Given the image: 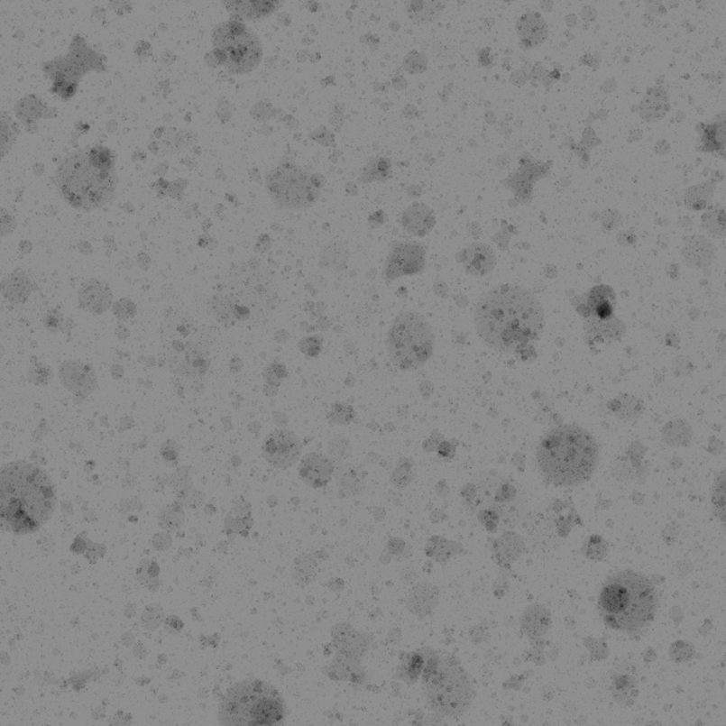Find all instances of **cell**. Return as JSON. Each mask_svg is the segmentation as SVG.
Returning a JSON list of instances; mask_svg holds the SVG:
<instances>
[{"instance_id":"23","label":"cell","mask_w":726,"mask_h":726,"mask_svg":"<svg viewBox=\"0 0 726 726\" xmlns=\"http://www.w3.org/2000/svg\"><path fill=\"white\" fill-rule=\"evenodd\" d=\"M669 111L667 92L661 87L649 88L640 104L639 112L647 122L654 123L664 118Z\"/></svg>"},{"instance_id":"29","label":"cell","mask_w":726,"mask_h":726,"mask_svg":"<svg viewBox=\"0 0 726 726\" xmlns=\"http://www.w3.org/2000/svg\"><path fill=\"white\" fill-rule=\"evenodd\" d=\"M353 409L349 406L335 405L333 407L332 417L336 424H348L353 419Z\"/></svg>"},{"instance_id":"21","label":"cell","mask_w":726,"mask_h":726,"mask_svg":"<svg viewBox=\"0 0 726 726\" xmlns=\"http://www.w3.org/2000/svg\"><path fill=\"white\" fill-rule=\"evenodd\" d=\"M112 302V293L108 287L100 281H87L79 290V303L85 310L101 314L107 310Z\"/></svg>"},{"instance_id":"8","label":"cell","mask_w":726,"mask_h":726,"mask_svg":"<svg viewBox=\"0 0 726 726\" xmlns=\"http://www.w3.org/2000/svg\"><path fill=\"white\" fill-rule=\"evenodd\" d=\"M462 498L471 513L491 510L499 516V529H511L528 515L529 498L512 478L497 473H481L463 488Z\"/></svg>"},{"instance_id":"10","label":"cell","mask_w":726,"mask_h":726,"mask_svg":"<svg viewBox=\"0 0 726 726\" xmlns=\"http://www.w3.org/2000/svg\"><path fill=\"white\" fill-rule=\"evenodd\" d=\"M435 335L430 324L416 311H403L386 335V349L392 363L401 371L419 370L434 354Z\"/></svg>"},{"instance_id":"27","label":"cell","mask_w":726,"mask_h":726,"mask_svg":"<svg viewBox=\"0 0 726 726\" xmlns=\"http://www.w3.org/2000/svg\"><path fill=\"white\" fill-rule=\"evenodd\" d=\"M584 554L591 561H602L608 554L607 541L600 536L590 537L584 547Z\"/></svg>"},{"instance_id":"33","label":"cell","mask_w":726,"mask_h":726,"mask_svg":"<svg viewBox=\"0 0 726 726\" xmlns=\"http://www.w3.org/2000/svg\"><path fill=\"white\" fill-rule=\"evenodd\" d=\"M438 453H440V455L444 456V458H451V456L455 455V448L447 444V442H445V444L441 445L440 449H438Z\"/></svg>"},{"instance_id":"20","label":"cell","mask_w":726,"mask_h":726,"mask_svg":"<svg viewBox=\"0 0 726 726\" xmlns=\"http://www.w3.org/2000/svg\"><path fill=\"white\" fill-rule=\"evenodd\" d=\"M520 41L529 48L543 44L547 39L548 26L539 13L529 12L520 16L516 24Z\"/></svg>"},{"instance_id":"14","label":"cell","mask_w":726,"mask_h":726,"mask_svg":"<svg viewBox=\"0 0 726 726\" xmlns=\"http://www.w3.org/2000/svg\"><path fill=\"white\" fill-rule=\"evenodd\" d=\"M565 506L555 501L554 504L528 513L524 531L531 550L538 554H550L558 548L562 538L565 537L563 529H565L566 524H570L572 519L562 515Z\"/></svg>"},{"instance_id":"12","label":"cell","mask_w":726,"mask_h":726,"mask_svg":"<svg viewBox=\"0 0 726 726\" xmlns=\"http://www.w3.org/2000/svg\"><path fill=\"white\" fill-rule=\"evenodd\" d=\"M215 55L232 74H246L256 69L263 58L260 38L246 24L229 21L214 31Z\"/></svg>"},{"instance_id":"17","label":"cell","mask_w":726,"mask_h":726,"mask_svg":"<svg viewBox=\"0 0 726 726\" xmlns=\"http://www.w3.org/2000/svg\"><path fill=\"white\" fill-rule=\"evenodd\" d=\"M425 265V253L418 244H400L391 251L388 262V274L391 278L398 275L417 274L423 271Z\"/></svg>"},{"instance_id":"9","label":"cell","mask_w":726,"mask_h":726,"mask_svg":"<svg viewBox=\"0 0 726 726\" xmlns=\"http://www.w3.org/2000/svg\"><path fill=\"white\" fill-rule=\"evenodd\" d=\"M285 703L278 690L262 681L237 683L226 692L219 708L225 725L272 726L285 719Z\"/></svg>"},{"instance_id":"24","label":"cell","mask_w":726,"mask_h":726,"mask_svg":"<svg viewBox=\"0 0 726 726\" xmlns=\"http://www.w3.org/2000/svg\"><path fill=\"white\" fill-rule=\"evenodd\" d=\"M401 667L399 669L400 678L402 681L413 685L423 673L425 657L423 654L412 653L403 654L401 657Z\"/></svg>"},{"instance_id":"18","label":"cell","mask_w":726,"mask_h":726,"mask_svg":"<svg viewBox=\"0 0 726 726\" xmlns=\"http://www.w3.org/2000/svg\"><path fill=\"white\" fill-rule=\"evenodd\" d=\"M333 473L335 467L331 460L315 453L304 456L299 466V476L308 486L317 490L327 486L328 482L332 480Z\"/></svg>"},{"instance_id":"22","label":"cell","mask_w":726,"mask_h":726,"mask_svg":"<svg viewBox=\"0 0 726 726\" xmlns=\"http://www.w3.org/2000/svg\"><path fill=\"white\" fill-rule=\"evenodd\" d=\"M401 225L407 233L416 236L427 235L435 225V217L430 208L423 204H413L403 211Z\"/></svg>"},{"instance_id":"30","label":"cell","mask_w":726,"mask_h":726,"mask_svg":"<svg viewBox=\"0 0 726 726\" xmlns=\"http://www.w3.org/2000/svg\"><path fill=\"white\" fill-rule=\"evenodd\" d=\"M300 349L309 356H317L321 352V343L317 338H308L300 343Z\"/></svg>"},{"instance_id":"32","label":"cell","mask_w":726,"mask_h":726,"mask_svg":"<svg viewBox=\"0 0 726 726\" xmlns=\"http://www.w3.org/2000/svg\"><path fill=\"white\" fill-rule=\"evenodd\" d=\"M44 324L48 328L56 329L61 324V317L56 311H51V313L46 314Z\"/></svg>"},{"instance_id":"13","label":"cell","mask_w":726,"mask_h":726,"mask_svg":"<svg viewBox=\"0 0 726 726\" xmlns=\"http://www.w3.org/2000/svg\"><path fill=\"white\" fill-rule=\"evenodd\" d=\"M265 186L272 203L286 210L310 207L321 196L317 176L292 161L281 162L268 172Z\"/></svg>"},{"instance_id":"31","label":"cell","mask_w":726,"mask_h":726,"mask_svg":"<svg viewBox=\"0 0 726 726\" xmlns=\"http://www.w3.org/2000/svg\"><path fill=\"white\" fill-rule=\"evenodd\" d=\"M165 629L166 631L170 633H179L182 631L183 629L182 620L177 618V616H170V618L166 620Z\"/></svg>"},{"instance_id":"1","label":"cell","mask_w":726,"mask_h":726,"mask_svg":"<svg viewBox=\"0 0 726 726\" xmlns=\"http://www.w3.org/2000/svg\"><path fill=\"white\" fill-rule=\"evenodd\" d=\"M275 276L261 261L234 262L217 276L207 313L223 327L267 324L280 306Z\"/></svg>"},{"instance_id":"26","label":"cell","mask_w":726,"mask_h":726,"mask_svg":"<svg viewBox=\"0 0 726 726\" xmlns=\"http://www.w3.org/2000/svg\"><path fill=\"white\" fill-rule=\"evenodd\" d=\"M701 142H703L704 152H710V153H712V152L724 151V123H717L713 124V125L706 126V129L703 130V137H701Z\"/></svg>"},{"instance_id":"28","label":"cell","mask_w":726,"mask_h":726,"mask_svg":"<svg viewBox=\"0 0 726 726\" xmlns=\"http://www.w3.org/2000/svg\"><path fill=\"white\" fill-rule=\"evenodd\" d=\"M694 654H695V650H694L692 644L683 642V640L673 644L671 650H669V657L676 664H685V662L692 660Z\"/></svg>"},{"instance_id":"19","label":"cell","mask_w":726,"mask_h":726,"mask_svg":"<svg viewBox=\"0 0 726 726\" xmlns=\"http://www.w3.org/2000/svg\"><path fill=\"white\" fill-rule=\"evenodd\" d=\"M459 261L462 262L466 271L473 276L490 274L497 263L493 249L486 244L480 243L467 247L463 253V258H459Z\"/></svg>"},{"instance_id":"6","label":"cell","mask_w":726,"mask_h":726,"mask_svg":"<svg viewBox=\"0 0 726 726\" xmlns=\"http://www.w3.org/2000/svg\"><path fill=\"white\" fill-rule=\"evenodd\" d=\"M56 184L67 203L78 210L106 207L116 186L112 152L98 145L67 155L56 171Z\"/></svg>"},{"instance_id":"2","label":"cell","mask_w":726,"mask_h":726,"mask_svg":"<svg viewBox=\"0 0 726 726\" xmlns=\"http://www.w3.org/2000/svg\"><path fill=\"white\" fill-rule=\"evenodd\" d=\"M474 327L484 345L502 354L519 353L539 339L544 329L543 306L530 290L516 285L491 289L477 303Z\"/></svg>"},{"instance_id":"11","label":"cell","mask_w":726,"mask_h":726,"mask_svg":"<svg viewBox=\"0 0 726 726\" xmlns=\"http://www.w3.org/2000/svg\"><path fill=\"white\" fill-rule=\"evenodd\" d=\"M425 683V696L436 713L447 718L465 714L474 697L469 673L455 657H440L437 667Z\"/></svg>"},{"instance_id":"4","label":"cell","mask_w":726,"mask_h":726,"mask_svg":"<svg viewBox=\"0 0 726 726\" xmlns=\"http://www.w3.org/2000/svg\"><path fill=\"white\" fill-rule=\"evenodd\" d=\"M56 508L54 482L41 467L24 462L6 464L0 471V515L13 533L41 529Z\"/></svg>"},{"instance_id":"7","label":"cell","mask_w":726,"mask_h":726,"mask_svg":"<svg viewBox=\"0 0 726 726\" xmlns=\"http://www.w3.org/2000/svg\"><path fill=\"white\" fill-rule=\"evenodd\" d=\"M598 609L605 625L633 635L657 618L658 596L648 577L635 570H623L605 580Z\"/></svg>"},{"instance_id":"16","label":"cell","mask_w":726,"mask_h":726,"mask_svg":"<svg viewBox=\"0 0 726 726\" xmlns=\"http://www.w3.org/2000/svg\"><path fill=\"white\" fill-rule=\"evenodd\" d=\"M612 699L623 706H631L639 696V673L636 666L623 661L615 665L611 675Z\"/></svg>"},{"instance_id":"15","label":"cell","mask_w":726,"mask_h":726,"mask_svg":"<svg viewBox=\"0 0 726 726\" xmlns=\"http://www.w3.org/2000/svg\"><path fill=\"white\" fill-rule=\"evenodd\" d=\"M262 452H263L264 459L271 466L286 470L299 459L302 445L295 432L279 428L265 438Z\"/></svg>"},{"instance_id":"3","label":"cell","mask_w":726,"mask_h":726,"mask_svg":"<svg viewBox=\"0 0 726 726\" xmlns=\"http://www.w3.org/2000/svg\"><path fill=\"white\" fill-rule=\"evenodd\" d=\"M211 329L187 311L169 309L161 326V356L179 391L201 392L208 381Z\"/></svg>"},{"instance_id":"25","label":"cell","mask_w":726,"mask_h":726,"mask_svg":"<svg viewBox=\"0 0 726 726\" xmlns=\"http://www.w3.org/2000/svg\"><path fill=\"white\" fill-rule=\"evenodd\" d=\"M441 3L413 2L407 6L410 20L416 23H427L434 21L442 10Z\"/></svg>"},{"instance_id":"5","label":"cell","mask_w":726,"mask_h":726,"mask_svg":"<svg viewBox=\"0 0 726 726\" xmlns=\"http://www.w3.org/2000/svg\"><path fill=\"white\" fill-rule=\"evenodd\" d=\"M600 449L593 435L576 425L551 428L540 438L537 463L548 482L559 487L585 483L593 476Z\"/></svg>"}]
</instances>
